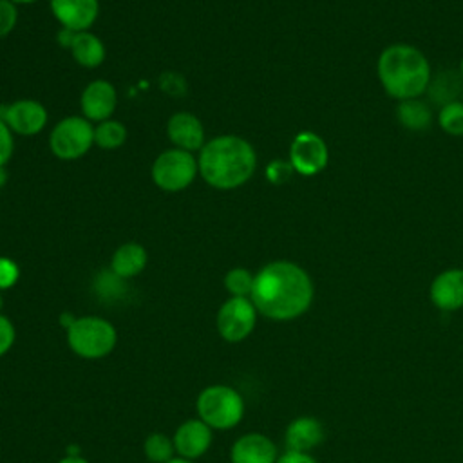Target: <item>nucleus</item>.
I'll return each mask as SVG.
<instances>
[{
  "label": "nucleus",
  "instance_id": "obj_9",
  "mask_svg": "<svg viewBox=\"0 0 463 463\" xmlns=\"http://www.w3.org/2000/svg\"><path fill=\"white\" fill-rule=\"evenodd\" d=\"M329 161V150L326 141L311 132H298L289 145V163L293 170L300 175H317L320 174Z\"/></svg>",
  "mask_w": 463,
  "mask_h": 463
},
{
  "label": "nucleus",
  "instance_id": "obj_6",
  "mask_svg": "<svg viewBox=\"0 0 463 463\" xmlns=\"http://www.w3.org/2000/svg\"><path fill=\"white\" fill-rule=\"evenodd\" d=\"M197 170L199 165L192 152L172 148L159 154L154 161L152 179L159 188L166 192H177L186 188L194 181Z\"/></svg>",
  "mask_w": 463,
  "mask_h": 463
},
{
  "label": "nucleus",
  "instance_id": "obj_15",
  "mask_svg": "<svg viewBox=\"0 0 463 463\" xmlns=\"http://www.w3.org/2000/svg\"><path fill=\"white\" fill-rule=\"evenodd\" d=\"M324 436H326V430L318 418L298 416L286 427L284 443L288 450L309 452L324 441Z\"/></svg>",
  "mask_w": 463,
  "mask_h": 463
},
{
  "label": "nucleus",
  "instance_id": "obj_4",
  "mask_svg": "<svg viewBox=\"0 0 463 463\" xmlns=\"http://www.w3.org/2000/svg\"><path fill=\"white\" fill-rule=\"evenodd\" d=\"M118 342L114 326L101 317H80L67 327V344L81 358L107 356Z\"/></svg>",
  "mask_w": 463,
  "mask_h": 463
},
{
  "label": "nucleus",
  "instance_id": "obj_26",
  "mask_svg": "<svg viewBox=\"0 0 463 463\" xmlns=\"http://www.w3.org/2000/svg\"><path fill=\"white\" fill-rule=\"evenodd\" d=\"M16 18H18V13L13 2L0 0V38L7 36L13 31Z\"/></svg>",
  "mask_w": 463,
  "mask_h": 463
},
{
  "label": "nucleus",
  "instance_id": "obj_32",
  "mask_svg": "<svg viewBox=\"0 0 463 463\" xmlns=\"http://www.w3.org/2000/svg\"><path fill=\"white\" fill-rule=\"evenodd\" d=\"M58 463H89V461L85 458H81V456H65Z\"/></svg>",
  "mask_w": 463,
  "mask_h": 463
},
{
  "label": "nucleus",
  "instance_id": "obj_37",
  "mask_svg": "<svg viewBox=\"0 0 463 463\" xmlns=\"http://www.w3.org/2000/svg\"><path fill=\"white\" fill-rule=\"evenodd\" d=\"M0 309H2V297H0Z\"/></svg>",
  "mask_w": 463,
  "mask_h": 463
},
{
  "label": "nucleus",
  "instance_id": "obj_17",
  "mask_svg": "<svg viewBox=\"0 0 463 463\" xmlns=\"http://www.w3.org/2000/svg\"><path fill=\"white\" fill-rule=\"evenodd\" d=\"M168 137L174 145H177L181 150H197L203 146L204 141V130L201 121L188 112L174 114L166 127Z\"/></svg>",
  "mask_w": 463,
  "mask_h": 463
},
{
  "label": "nucleus",
  "instance_id": "obj_31",
  "mask_svg": "<svg viewBox=\"0 0 463 463\" xmlns=\"http://www.w3.org/2000/svg\"><path fill=\"white\" fill-rule=\"evenodd\" d=\"M277 463H318V461L309 452L286 450L282 456H279Z\"/></svg>",
  "mask_w": 463,
  "mask_h": 463
},
{
  "label": "nucleus",
  "instance_id": "obj_23",
  "mask_svg": "<svg viewBox=\"0 0 463 463\" xmlns=\"http://www.w3.org/2000/svg\"><path fill=\"white\" fill-rule=\"evenodd\" d=\"M145 456L152 463H166L174 458V439L161 432H154L145 439Z\"/></svg>",
  "mask_w": 463,
  "mask_h": 463
},
{
  "label": "nucleus",
  "instance_id": "obj_19",
  "mask_svg": "<svg viewBox=\"0 0 463 463\" xmlns=\"http://www.w3.org/2000/svg\"><path fill=\"white\" fill-rule=\"evenodd\" d=\"M396 118L403 128L420 132V130H427L432 125L434 116L429 103H425L420 98H414V99H405L398 103Z\"/></svg>",
  "mask_w": 463,
  "mask_h": 463
},
{
  "label": "nucleus",
  "instance_id": "obj_18",
  "mask_svg": "<svg viewBox=\"0 0 463 463\" xmlns=\"http://www.w3.org/2000/svg\"><path fill=\"white\" fill-rule=\"evenodd\" d=\"M146 266V251L137 242H127L119 246L110 260V269L119 279H130L141 273Z\"/></svg>",
  "mask_w": 463,
  "mask_h": 463
},
{
  "label": "nucleus",
  "instance_id": "obj_1",
  "mask_svg": "<svg viewBox=\"0 0 463 463\" xmlns=\"http://www.w3.org/2000/svg\"><path fill=\"white\" fill-rule=\"evenodd\" d=\"M315 297L313 280L304 268L289 260H273L255 273L251 302L260 315L277 322L304 315Z\"/></svg>",
  "mask_w": 463,
  "mask_h": 463
},
{
  "label": "nucleus",
  "instance_id": "obj_35",
  "mask_svg": "<svg viewBox=\"0 0 463 463\" xmlns=\"http://www.w3.org/2000/svg\"><path fill=\"white\" fill-rule=\"evenodd\" d=\"M459 76H461V80H463V58H461V61H459Z\"/></svg>",
  "mask_w": 463,
  "mask_h": 463
},
{
  "label": "nucleus",
  "instance_id": "obj_7",
  "mask_svg": "<svg viewBox=\"0 0 463 463\" xmlns=\"http://www.w3.org/2000/svg\"><path fill=\"white\" fill-rule=\"evenodd\" d=\"M94 143V128L85 118L71 116L61 119L51 132V150L60 159L81 157Z\"/></svg>",
  "mask_w": 463,
  "mask_h": 463
},
{
  "label": "nucleus",
  "instance_id": "obj_24",
  "mask_svg": "<svg viewBox=\"0 0 463 463\" xmlns=\"http://www.w3.org/2000/svg\"><path fill=\"white\" fill-rule=\"evenodd\" d=\"M255 275L244 268H233L224 277V286L232 297H250Z\"/></svg>",
  "mask_w": 463,
  "mask_h": 463
},
{
  "label": "nucleus",
  "instance_id": "obj_13",
  "mask_svg": "<svg viewBox=\"0 0 463 463\" xmlns=\"http://www.w3.org/2000/svg\"><path fill=\"white\" fill-rule=\"evenodd\" d=\"M232 463H277V445L260 432L241 436L232 447Z\"/></svg>",
  "mask_w": 463,
  "mask_h": 463
},
{
  "label": "nucleus",
  "instance_id": "obj_5",
  "mask_svg": "<svg viewBox=\"0 0 463 463\" xmlns=\"http://www.w3.org/2000/svg\"><path fill=\"white\" fill-rule=\"evenodd\" d=\"M197 414L212 429H232L244 414V400L230 385H210L197 396Z\"/></svg>",
  "mask_w": 463,
  "mask_h": 463
},
{
  "label": "nucleus",
  "instance_id": "obj_14",
  "mask_svg": "<svg viewBox=\"0 0 463 463\" xmlns=\"http://www.w3.org/2000/svg\"><path fill=\"white\" fill-rule=\"evenodd\" d=\"M56 20L71 31L89 29L98 16V0H51Z\"/></svg>",
  "mask_w": 463,
  "mask_h": 463
},
{
  "label": "nucleus",
  "instance_id": "obj_27",
  "mask_svg": "<svg viewBox=\"0 0 463 463\" xmlns=\"http://www.w3.org/2000/svg\"><path fill=\"white\" fill-rule=\"evenodd\" d=\"M291 172H293V166H291L289 161H280V159H277V161H271V163L268 165V168H266V177H268L271 183L279 184V183L288 181V179L291 177Z\"/></svg>",
  "mask_w": 463,
  "mask_h": 463
},
{
  "label": "nucleus",
  "instance_id": "obj_25",
  "mask_svg": "<svg viewBox=\"0 0 463 463\" xmlns=\"http://www.w3.org/2000/svg\"><path fill=\"white\" fill-rule=\"evenodd\" d=\"M458 81H463L461 76H452L449 80V74H441L438 78H432L430 80V85H429V92L434 96L436 94V101H439L441 105L449 103V101H456V96H458V87L456 83Z\"/></svg>",
  "mask_w": 463,
  "mask_h": 463
},
{
  "label": "nucleus",
  "instance_id": "obj_30",
  "mask_svg": "<svg viewBox=\"0 0 463 463\" xmlns=\"http://www.w3.org/2000/svg\"><path fill=\"white\" fill-rule=\"evenodd\" d=\"M13 152V137L9 132V127L0 119V168L9 161Z\"/></svg>",
  "mask_w": 463,
  "mask_h": 463
},
{
  "label": "nucleus",
  "instance_id": "obj_22",
  "mask_svg": "<svg viewBox=\"0 0 463 463\" xmlns=\"http://www.w3.org/2000/svg\"><path fill=\"white\" fill-rule=\"evenodd\" d=\"M127 130L119 121L105 119L94 128V143L101 148H118L125 143Z\"/></svg>",
  "mask_w": 463,
  "mask_h": 463
},
{
  "label": "nucleus",
  "instance_id": "obj_16",
  "mask_svg": "<svg viewBox=\"0 0 463 463\" xmlns=\"http://www.w3.org/2000/svg\"><path fill=\"white\" fill-rule=\"evenodd\" d=\"M116 90L105 80H96L89 83L81 94V110L87 119L105 121L114 112Z\"/></svg>",
  "mask_w": 463,
  "mask_h": 463
},
{
  "label": "nucleus",
  "instance_id": "obj_11",
  "mask_svg": "<svg viewBox=\"0 0 463 463\" xmlns=\"http://www.w3.org/2000/svg\"><path fill=\"white\" fill-rule=\"evenodd\" d=\"M429 298L441 311H458L463 307V269L449 268L438 273L429 286Z\"/></svg>",
  "mask_w": 463,
  "mask_h": 463
},
{
  "label": "nucleus",
  "instance_id": "obj_12",
  "mask_svg": "<svg viewBox=\"0 0 463 463\" xmlns=\"http://www.w3.org/2000/svg\"><path fill=\"white\" fill-rule=\"evenodd\" d=\"M175 452L184 459H195L203 456L212 443V427L203 420H186L174 434Z\"/></svg>",
  "mask_w": 463,
  "mask_h": 463
},
{
  "label": "nucleus",
  "instance_id": "obj_36",
  "mask_svg": "<svg viewBox=\"0 0 463 463\" xmlns=\"http://www.w3.org/2000/svg\"><path fill=\"white\" fill-rule=\"evenodd\" d=\"M13 2H18V4H31V2H34V0H13Z\"/></svg>",
  "mask_w": 463,
  "mask_h": 463
},
{
  "label": "nucleus",
  "instance_id": "obj_34",
  "mask_svg": "<svg viewBox=\"0 0 463 463\" xmlns=\"http://www.w3.org/2000/svg\"><path fill=\"white\" fill-rule=\"evenodd\" d=\"M4 181H5V172H4V168H0V186L4 184Z\"/></svg>",
  "mask_w": 463,
  "mask_h": 463
},
{
  "label": "nucleus",
  "instance_id": "obj_28",
  "mask_svg": "<svg viewBox=\"0 0 463 463\" xmlns=\"http://www.w3.org/2000/svg\"><path fill=\"white\" fill-rule=\"evenodd\" d=\"M18 277H20L18 266L11 259L0 257V289H7L14 286Z\"/></svg>",
  "mask_w": 463,
  "mask_h": 463
},
{
  "label": "nucleus",
  "instance_id": "obj_20",
  "mask_svg": "<svg viewBox=\"0 0 463 463\" xmlns=\"http://www.w3.org/2000/svg\"><path fill=\"white\" fill-rule=\"evenodd\" d=\"M71 52L74 60L83 67H98L105 60V47L103 43L90 33L80 31L74 34L71 43Z\"/></svg>",
  "mask_w": 463,
  "mask_h": 463
},
{
  "label": "nucleus",
  "instance_id": "obj_3",
  "mask_svg": "<svg viewBox=\"0 0 463 463\" xmlns=\"http://www.w3.org/2000/svg\"><path fill=\"white\" fill-rule=\"evenodd\" d=\"M197 165L208 184L230 190L244 184L253 175L257 156L246 139L219 136L203 146Z\"/></svg>",
  "mask_w": 463,
  "mask_h": 463
},
{
  "label": "nucleus",
  "instance_id": "obj_29",
  "mask_svg": "<svg viewBox=\"0 0 463 463\" xmlns=\"http://www.w3.org/2000/svg\"><path fill=\"white\" fill-rule=\"evenodd\" d=\"M13 342H14V327L7 317L0 315V356L11 349Z\"/></svg>",
  "mask_w": 463,
  "mask_h": 463
},
{
  "label": "nucleus",
  "instance_id": "obj_8",
  "mask_svg": "<svg viewBox=\"0 0 463 463\" xmlns=\"http://www.w3.org/2000/svg\"><path fill=\"white\" fill-rule=\"evenodd\" d=\"M257 307L248 297L228 298L217 313L219 335L228 342H241L253 331L257 324Z\"/></svg>",
  "mask_w": 463,
  "mask_h": 463
},
{
  "label": "nucleus",
  "instance_id": "obj_21",
  "mask_svg": "<svg viewBox=\"0 0 463 463\" xmlns=\"http://www.w3.org/2000/svg\"><path fill=\"white\" fill-rule=\"evenodd\" d=\"M436 119H438L439 128L445 134L461 137L463 136V101L456 99V101H449V103L441 105Z\"/></svg>",
  "mask_w": 463,
  "mask_h": 463
},
{
  "label": "nucleus",
  "instance_id": "obj_33",
  "mask_svg": "<svg viewBox=\"0 0 463 463\" xmlns=\"http://www.w3.org/2000/svg\"><path fill=\"white\" fill-rule=\"evenodd\" d=\"M166 463H194V461H192V459H184V458L179 456V458H172V459L166 461Z\"/></svg>",
  "mask_w": 463,
  "mask_h": 463
},
{
  "label": "nucleus",
  "instance_id": "obj_2",
  "mask_svg": "<svg viewBox=\"0 0 463 463\" xmlns=\"http://www.w3.org/2000/svg\"><path fill=\"white\" fill-rule=\"evenodd\" d=\"M376 74L385 94L398 101L420 98L432 80L427 56L409 43L387 45L378 56Z\"/></svg>",
  "mask_w": 463,
  "mask_h": 463
},
{
  "label": "nucleus",
  "instance_id": "obj_10",
  "mask_svg": "<svg viewBox=\"0 0 463 463\" xmlns=\"http://www.w3.org/2000/svg\"><path fill=\"white\" fill-rule=\"evenodd\" d=\"M0 119L18 134L33 136L40 132L47 123V110L42 103L33 99L14 101L7 107H0Z\"/></svg>",
  "mask_w": 463,
  "mask_h": 463
}]
</instances>
